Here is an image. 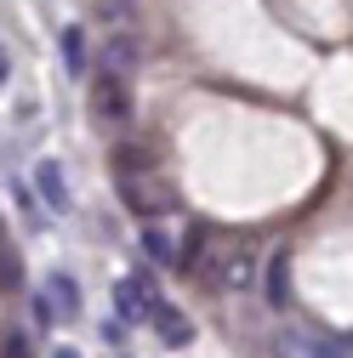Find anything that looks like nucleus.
Masks as SVG:
<instances>
[{
    "label": "nucleus",
    "mask_w": 353,
    "mask_h": 358,
    "mask_svg": "<svg viewBox=\"0 0 353 358\" xmlns=\"http://www.w3.org/2000/svg\"><path fill=\"white\" fill-rule=\"evenodd\" d=\"M114 188H120V199H125L131 210H137L143 222H160V216L176 205V194L160 182L154 171H120V176H114Z\"/></svg>",
    "instance_id": "1"
},
{
    "label": "nucleus",
    "mask_w": 353,
    "mask_h": 358,
    "mask_svg": "<svg viewBox=\"0 0 353 358\" xmlns=\"http://www.w3.org/2000/svg\"><path fill=\"white\" fill-rule=\"evenodd\" d=\"M137 63H143V40L131 34V29H114V34L103 40L97 69H103V74H114V80H125V74H137Z\"/></svg>",
    "instance_id": "2"
},
{
    "label": "nucleus",
    "mask_w": 353,
    "mask_h": 358,
    "mask_svg": "<svg viewBox=\"0 0 353 358\" xmlns=\"http://www.w3.org/2000/svg\"><path fill=\"white\" fill-rule=\"evenodd\" d=\"M114 165H120V171H154V159H148L143 148H125V143L114 148Z\"/></svg>",
    "instance_id": "13"
},
{
    "label": "nucleus",
    "mask_w": 353,
    "mask_h": 358,
    "mask_svg": "<svg viewBox=\"0 0 353 358\" xmlns=\"http://www.w3.org/2000/svg\"><path fill=\"white\" fill-rule=\"evenodd\" d=\"M137 245H143V256H148V262H183V256H176L183 245H176V239L160 228V222H143V239H137Z\"/></svg>",
    "instance_id": "10"
},
{
    "label": "nucleus",
    "mask_w": 353,
    "mask_h": 358,
    "mask_svg": "<svg viewBox=\"0 0 353 358\" xmlns=\"http://www.w3.org/2000/svg\"><path fill=\"white\" fill-rule=\"evenodd\" d=\"M148 324L160 330V341H165V347H183V341L194 336V324H188V319H183V313H176L171 301H154V319H148Z\"/></svg>",
    "instance_id": "7"
},
{
    "label": "nucleus",
    "mask_w": 353,
    "mask_h": 358,
    "mask_svg": "<svg viewBox=\"0 0 353 358\" xmlns=\"http://www.w3.org/2000/svg\"><path fill=\"white\" fill-rule=\"evenodd\" d=\"M63 63H69V74H85V34L80 29H63Z\"/></svg>",
    "instance_id": "12"
},
{
    "label": "nucleus",
    "mask_w": 353,
    "mask_h": 358,
    "mask_svg": "<svg viewBox=\"0 0 353 358\" xmlns=\"http://www.w3.org/2000/svg\"><path fill=\"white\" fill-rule=\"evenodd\" d=\"M40 296L52 301V313H57V319H74V313H80V285H74L69 273H52Z\"/></svg>",
    "instance_id": "9"
},
{
    "label": "nucleus",
    "mask_w": 353,
    "mask_h": 358,
    "mask_svg": "<svg viewBox=\"0 0 353 358\" xmlns=\"http://www.w3.org/2000/svg\"><path fill=\"white\" fill-rule=\"evenodd\" d=\"M103 17H114V23H125V17H131V0H103Z\"/></svg>",
    "instance_id": "15"
},
{
    "label": "nucleus",
    "mask_w": 353,
    "mask_h": 358,
    "mask_svg": "<svg viewBox=\"0 0 353 358\" xmlns=\"http://www.w3.org/2000/svg\"><path fill=\"white\" fill-rule=\"evenodd\" d=\"M92 108H97V120H109V125H120V120L131 114V103H125V80H114V74H103V80L92 85Z\"/></svg>",
    "instance_id": "6"
},
{
    "label": "nucleus",
    "mask_w": 353,
    "mask_h": 358,
    "mask_svg": "<svg viewBox=\"0 0 353 358\" xmlns=\"http://www.w3.org/2000/svg\"><path fill=\"white\" fill-rule=\"evenodd\" d=\"M314 352H319V341L307 336V330H291V324H285V330L274 336V358H314Z\"/></svg>",
    "instance_id": "11"
},
{
    "label": "nucleus",
    "mask_w": 353,
    "mask_h": 358,
    "mask_svg": "<svg viewBox=\"0 0 353 358\" xmlns=\"http://www.w3.org/2000/svg\"><path fill=\"white\" fill-rule=\"evenodd\" d=\"M154 301H160V296H154V290H148V279H137V273L114 285V307H120V319H125V324L154 319Z\"/></svg>",
    "instance_id": "4"
},
{
    "label": "nucleus",
    "mask_w": 353,
    "mask_h": 358,
    "mask_svg": "<svg viewBox=\"0 0 353 358\" xmlns=\"http://www.w3.org/2000/svg\"><path fill=\"white\" fill-rule=\"evenodd\" d=\"M205 273L223 285V290H251V285H256V256H251V250H223V256H205Z\"/></svg>",
    "instance_id": "3"
},
{
    "label": "nucleus",
    "mask_w": 353,
    "mask_h": 358,
    "mask_svg": "<svg viewBox=\"0 0 353 358\" xmlns=\"http://www.w3.org/2000/svg\"><path fill=\"white\" fill-rule=\"evenodd\" d=\"M0 256H6V262H0V273H6V290H12V285L23 279V262H18V250H12V245L0 250Z\"/></svg>",
    "instance_id": "14"
},
{
    "label": "nucleus",
    "mask_w": 353,
    "mask_h": 358,
    "mask_svg": "<svg viewBox=\"0 0 353 358\" xmlns=\"http://www.w3.org/2000/svg\"><path fill=\"white\" fill-rule=\"evenodd\" d=\"M262 290H268V307L285 313V301H291V256L285 250L268 256V279H262Z\"/></svg>",
    "instance_id": "8"
},
{
    "label": "nucleus",
    "mask_w": 353,
    "mask_h": 358,
    "mask_svg": "<svg viewBox=\"0 0 353 358\" xmlns=\"http://www.w3.org/2000/svg\"><path fill=\"white\" fill-rule=\"evenodd\" d=\"M6 358H29V341H23V336H18V330H12V336H6Z\"/></svg>",
    "instance_id": "16"
},
{
    "label": "nucleus",
    "mask_w": 353,
    "mask_h": 358,
    "mask_svg": "<svg viewBox=\"0 0 353 358\" xmlns=\"http://www.w3.org/2000/svg\"><path fill=\"white\" fill-rule=\"evenodd\" d=\"M314 358H347V341H319V352Z\"/></svg>",
    "instance_id": "17"
},
{
    "label": "nucleus",
    "mask_w": 353,
    "mask_h": 358,
    "mask_svg": "<svg viewBox=\"0 0 353 358\" xmlns=\"http://www.w3.org/2000/svg\"><path fill=\"white\" fill-rule=\"evenodd\" d=\"M34 194L46 199V210H57V216L74 205V199H69V182H63V165H57V159H40V165H34Z\"/></svg>",
    "instance_id": "5"
},
{
    "label": "nucleus",
    "mask_w": 353,
    "mask_h": 358,
    "mask_svg": "<svg viewBox=\"0 0 353 358\" xmlns=\"http://www.w3.org/2000/svg\"><path fill=\"white\" fill-rule=\"evenodd\" d=\"M52 358H80V352H74V347H57V352H52Z\"/></svg>",
    "instance_id": "18"
}]
</instances>
